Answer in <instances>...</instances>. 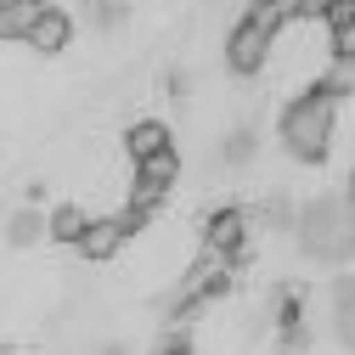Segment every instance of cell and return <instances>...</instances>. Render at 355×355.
Returning a JSON list of instances; mask_svg holds the SVG:
<instances>
[{
  "label": "cell",
  "mask_w": 355,
  "mask_h": 355,
  "mask_svg": "<svg viewBox=\"0 0 355 355\" xmlns=\"http://www.w3.org/2000/svg\"><path fill=\"white\" fill-rule=\"evenodd\" d=\"M338 141V96L327 91V85H316V91H299L282 113V147L299 158V164H322Z\"/></svg>",
  "instance_id": "cell-2"
},
{
  "label": "cell",
  "mask_w": 355,
  "mask_h": 355,
  "mask_svg": "<svg viewBox=\"0 0 355 355\" xmlns=\"http://www.w3.org/2000/svg\"><path fill=\"white\" fill-rule=\"evenodd\" d=\"M271 46H277V34L259 28L254 17H243V23L232 28V40H226V62H232V73H259L265 62H271Z\"/></svg>",
  "instance_id": "cell-5"
},
{
  "label": "cell",
  "mask_w": 355,
  "mask_h": 355,
  "mask_svg": "<svg viewBox=\"0 0 355 355\" xmlns=\"http://www.w3.org/2000/svg\"><path fill=\"white\" fill-rule=\"evenodd\" d=\"M220 158H226V164H248V158H254V130L237 124L232 136H226V147H220Z\"/></svg>",
  "instance_id": "cell-16"
},
{
  "label": "cell",
  "mask_w": 355,
  "mask_h": 355,
  "mask_svg": "<svg viewBox=\"0 0 355 355\" xmlns=\"http://www.w3.org/2000/svg\"><path fill=\"white\" fill-rule=\"evenodd\" d=\"M40 0H0V34L6 40H23L28 46V34H34V23H40Z\"/></svg>",
  "instance_id": "cell-9"
},
{
  "label": "cell",
  "mask_w": 355,
  "mask_h": 355,
  "mask_svg": "<svg viewBox=\"0 0 355 355\" xmlns=\"http://www.w3.org/2000/svg\"><path fill=\"white\" fill-rule=\"evenodd\" d=\"M333 57H338V46H333V28H327V17H293L282 34H277V46H271V79H282V85H322L327 79V68H333Z\"/></svg>",
  "instance_id": "cell-1"
},
{
  "label": "cell",
  "mask_w": 355,
  "mask_h": 355,
  "mask_svg": "<svg viewBox=\"0 0 355 355\" xmlns=\"http://www.w3.org/2000/svg\"><path fill=\"white\" fill-rule=\"evenodd\" d=\"M338 136H344L349 153H355V96H338Z\"/></svg>",
  "instance_id": "cell-18"
},
{
  "label": "cell",
  "mask_w": 355,
  "mask_h": 355,
  "mask_svg": "<svg viewBox=\"0 0 355 355\" xmlns=\"http://www.w3.org/2000/svg\"><path fill=\"white\" fill-rule=\"evenodd\" d=\"M333 327H338V344L355 349V277L333 282Z\"/></svg>",
  "instance_id": "cell-12"
},
{
  "label": "cell",
  "mask_w": 355,
  "mask_h": 355,
  "mask_svg": "<svg viewBox=\"0 0 355 355\" xmlns=\"http://www.w3.org/2000/svg\"><path fill=\"white\" fill-rule=\"evenodd\" d=\"M85 17L96 28H119L124 23V0H85Z\"/></svg>",
  "instance_id": "cell-17"
},
{
  "label": "cell",
  "mask_w": 355,
  "mask_h": 355,
  "mask_svg": "<svg viewBox=\"0 0 355 355\" xmlns=\"http://www.w3.org/2000/svg\"><path fill=\"white\" fill-rule=\"evenodd\" d=\"M130 237H136V214H91V226H85V237H79L73 248L91 259V265H102V259L124 254Z\"/></svg>",
  "instance_id": "cell-4"
},
{
  "label": "cell",
  "mask_w": 355,
  "mask_h": 355,
  "mask_svg": "<svg viewBox=\"0 0 355 355\" xmlns=\"http://www.w3.org/2000/svg\"><path fill=\"white\" fill-rule=\"evenodd\" d=\"M299 248L322 265H338L355 254V203L349 198H316L299 214Z\"/></svg>",
  "instance_id": "cell-3"
},
{
  "label": "cell",
  "mask_w": 355,
  "mask_h": 355,
  "mask_svg": "<svg viewBox=\"0 0 355 355\" xmlns=\"http://www.w3.org/2000/svg\"><path fill=\"white\" fill-rule=\"evenodd\" d=\"M327 28H333L338 51H355V0H338V6L327 12Z\"/></svg>",
  "instance_id": "cell-13"
},
{
  "label": "cell",
  "mask_w": 355,
  "mask_h": 355,
  "mask_svg": "<svg viewBox=\"0 0 355 355\" xmlns=\"http://www.w3.org/2000/svg\"><path fill=\"white\" fill-rule=\"evenodd\" d=\"M299 6H304V17H327V12L338 6V0H299Z\"/></svg>",
  "instance_id": "cell-19"
},
{
  "label": "cell",
  "mask_w": 355,
  "mask_h": 355,
  "mask_svg": "<svg viewBox=\"0 0 355 355\" xmlns=\"http://www.w3.org/2000/svg\"><path fill=\"white\" fill-rule=\"evenodd\" d=\"M175 175H181V158H175V147H164V153H153V158H141L136 164V209H153L169 187H175Z\"/></svg>",
  "instance_id": "cell-6"
},
{
  "label": "cell",
  "mask_w": 355,
  "mask_h": 355,
  "mask_svg": "<svg viewBox=\"0 0 355 355\" xmlns=\"http://www.w3.org/2000/svg\"><path fill=\"white\" fill-rule=\"evenodd\" d=\"M46 232H51V220L40 209H12L6 214V248H34Z\"/></svg>",
  "instance_id": "cell-10"
},
{
  "label": "cell",
  "mask_w": 355,
  "mask_h": 355,
  "mask_svg": "<svg viewBox=\"0 0 355 355\" xmlns=\"http://www.w3.org/2000/svg\"><path fill=\"white\" fill-rule=\"evenodd\" d=\"M322 85H327V91H333V96H355V51H338Z\"/></svg>",
  "instance_id": "cell-15"
},
{
  "label": "cell",
  "mask_w": 355,
  "mask_h": 355,
  "mask_svg": "<svg viewBox=\"0 0 355 355\" xmlns=\"http://www.w3.org/2000/svg\"><path fill=\"white\" fill-rule=\"evenodd\" d=\"M349 187H355V181H349Z\"/></svg>",
  "instance_id": "cell-20"
},
{
  "label": "cell",
  "mask_w": 355,
  "mask_h": 355,
  "mask_svg": "<svg viewBox=\"0 0 355 355\" xmlns=\"http://www.w3.org/2000/svg\"><path fill=\"white\" fill-rule=\"evenodd\" d=\"M243 237H248V214H243V209H220L209 226H203V248H226V254H237Z\"/></svg>",
  "instance_id": "cell-7"
},
{
  "label": "cell",
  "mask_w": 355,
  "mask_h": 355,
  "mask_svg": "<svg viewBox=\"0 0 355 355\" xmlns=\"http://www.w3.org/2000/svg\"><path fill=\"white\" fill-rule=\"evenodd\" d=\"M164 147H169V130H164L158 119H141V124H130V130H124V153L136 158V164L153 158V153H164Z\"/></svg>",
  "instance_id": "cell-11"
},
{
  "label": "cell",
  "mask_w": 355,
  "mask_h": 355,
  "mask_svg": "<svg viewBox=\"0 0 355 355\" xmlns=\"http://www.w3.org/2000/svg\"><path fill=\"white\" fill-rule=\"evenodd\" d=\"M85 226H91V214H85L79 203H68V209H57V214H51V237H62V243H79V237H85Z\"/></svg>",
  "instance_id": "cell-14"
},
{
  "label": "cell",
  "mask_w": 355,
  "mask_h": 355,
  "mask_svg": "<svg viewBox=\"0 0 355 355\" xmlns=\"http://www.w3.org/2000/svg\"><path fill=\"white\" fill-rule=\"evenodd\" d=\"M68 40H73V23H68V12H40V23H34V34H28V46L40 51V57H57L62 46H68Z\"/></svg>",
  "instance_id": "cell-8"
}]
</instances>
